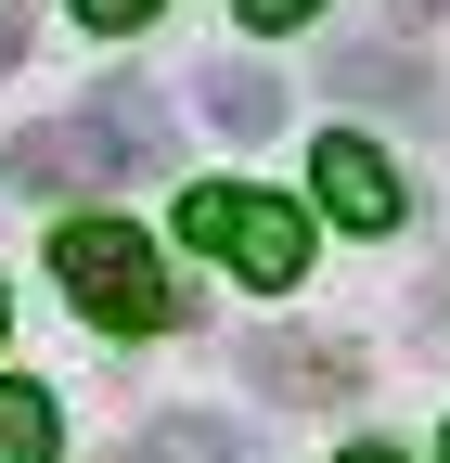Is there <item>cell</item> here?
<instances>
[{
  "instance_id": "1",
  "label": "cell",
  "mask_w": 450,
  "mask_h": 463,
  "mask_svg": "<svg viewBox=\"0 0 450 463\" xmlns=\"http://www.w3.org/2000/svg\"><path fill=\"white\" fill-rule=\"evenodd\" d=\"M52 270H65V297H78L103 335H155V322H181V283H167V258L142 245L129 219H65Z\"/></svg>"
},
{
  "instance_id": "2",
  "label": "cell",
  "mask_w": 450,
  "mask_h": 463,
  "mask_svg": "<svg viewBox=\"0 0 450 463\" xmlns=\"http://www.w3.org/2000/svg\"><path fill=\"white\" fill-rule=\"evenodd\" d=\"M181 232H193L206 258H232L258 297H284V283L309 270V219H296V206H270V194H232V181L181 194Z\"/></svg>"
},
{
  "instance_id": "3",
  "label": "cell",
  "mask_w": 450,
  "mask_h": 463,
  "mask_svg": "<svg viewBox=\"0 0 450 463\" xmlns=\"http://www.w3.org/2000/svg\"><path fill=\"white\" fill-rule=\"evenodd\" d=\"M309 194H322V219H334V232H399V167H386L361 129H322Z\"/></svg>"
},
{
  "instance_id": "4",
  "label": "cell",
  "mask_w": 450,
  "mask_h": 463,
  "mask_svg": "<svg viewBox=\"0 0 450 463\" xmlns=\"http://www.w3.org/2000/svg\"><path fill=\"white\" fill-rule=\"evenodd\" d=\"M245 373H258L270 399H348V386H361L334 335H258V347H245Z\"/></svg>"
},
{
  "instance_id": "5",
  "label": "cell",
  "mask_w": 450,
  "mask_h": 463,
  "mask_svg": "<svg viewBox=\"0 0 450 463\" xmlns=\"http://www.w3.org/2000/svg\"><path fill=\"white\" fill-rule=\"evenodd\" d=\"M0 167H14V194H90L117 155H103L90 116H78V129H14V155H0Z\"/></svg>"
},
{
  "instance_id": "6",
  "label": "cell",
  "mask_w": 450,
  "mask_h": 463,
  "mask_svg": "<svg viewBox=\"0 0 450 463\" xmlns=\"http://www.w3.org/2000/svg\"><path fill=\"white\" fill-rule=\"evenodd\" d=\"M90 142L117 155V167H181V129H167V103H155V90H129V78H117V90H90Z\"/></svg>"
},
{
  "instance_id": "7",
  "label": "cell",
  "mask_w": 450,
  "mask_h": 463,
  "mask_svg": "<svg viewBox=\"0 0 450 463\" xmlns=\"http://www.w3.org/2000/svg\"><path fill=\"white\" fill-rule=\"evenodd\" d=\"M206 129L270 142V129H284V78H270V65H206Z\"/></svg>"
},
{
  "instance_id": "8",
  "label": "cell",
  "mask_w": 450,
  "mask_h": 463,
  "mask_svg": "<svg viewBox=\"0 0 450 463\" xmlns=\"http://www.w3.org/2000/svg\"><path fill=\"white\" fill-rule=\"evenodd\" d=\"M334 90H361V103H399V116H425L437 90L399 65V52H334Z\"/></svg>"
},
{
  "instance_id": "9",
  "label": "cell",
  "mask_w": 450,
  "mask_h": 463,
  "mask_svg": "<svg viewBox=\"0 0 450 463\" xmlns=\"http://www.w3.org/2000/svg\"><path fill=\"white\" fill-rule=\"evenodd\" d=\"M52 450H65L52 399H39V386H0V463H52Z\"/></svg>"
},
{
  "instance_id": "10",
  "label": "cell",
  "mask_w": 450,
  "mask_h": 463,
  "mask_svg": "<svg viewBox=\"0 0 450 463\" xmlns=\"http://www.w3.org/2000/svg\"><path fill=\"white\" fill-rule=\"evenodd\" d=\"M232 14H245L258 39H284V26H309V14H322V0H232Z\"/></svg>"
},
{
  "instance_id": "11",
  "label": "cell",
  "mask_w": 450,
  "mask_h": 463,
  "mask_svg": "<svg viewBox=\"0 0 450 463\" xmlns=\"http://www.w3.org/2000/svg\"><path fill=\"white\" fill-rule=\"evenodd\" d=\"M78 14H90V26H155L167 0H78Z\"/></svg>"
},
{
  "instance_id": "12",
  "label": "cell",
  "mask_w": 450,
  "mask_h": 463,
  "mask_svg": "<svg viewBox=\"0 0 450 463\" xmlns=\"http://www.w3.org/2000/svg\"><path fill=\"white\" fill-rule=\"evenodd\" d=\"M0 65H26V14H0Z\"/></svg>"
},
{
  "instance_id": "13",
  "label": "cell",
  "mask_w": 450,
  "mask_h": 463,
  "mask_svg": "<svg viewBox=\"0 0 450 463\" xmlns=\"http://www.w3.org/2000/svg\"><path fill=\"white\" fill-rule=\"evenodd\" d=\"M117 463H167V438H117Z\"/></svg>"
},
{
  "instance_id": "14",
  "label": "cell",
  "mask_w": 450,
  "mask_h": 463,
  "mask_svg": "<svg viewBox=\"0 0 450 463\" xmlns=\"http://www.w3.org/2000/svg\"><path fill=\"white\" fill-rule=\"evenodd\" d=\"M399 14H450V0H399Z\"/></svg>"
},
{
  "instance_id": "15",
  "label": "cell",
  "mask_w": 450,
  "mask_h": 463,
  "mask_svg": "<svg viewBox=\"0 0 450 463\" xmlns=\"http://www.w3.org/2000/svg\"><path fill=\"white\" fill-rule=\"evenodd\" d=\"M348 463H399V450H348Z\"/></svg>"
}]
</instances>
